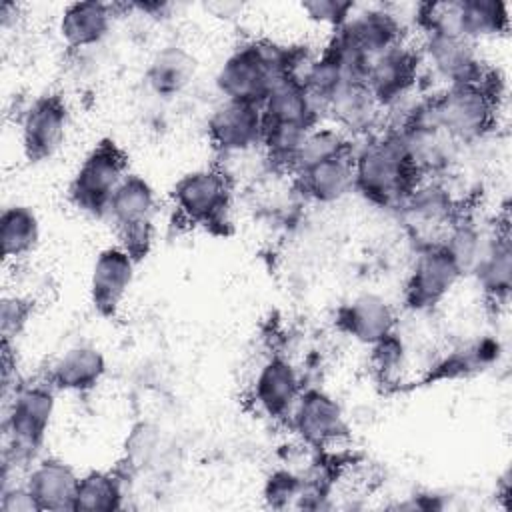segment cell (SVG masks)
Listing matches in <instances>:
<instances>
[{
  "label": "cell",
  "instance_id": "obj_4",
  "mask_svg": "<svg viewBox=\"0 0 512 512\" xmlns=\"http://www.w3.org/2000/svg\"><path fill=\"white\" fill-rule=\"evenodd\" d=\"M434 124L456 144L482 138L496 118V90L492 80L480 84L446 86L428 98Z\"/></svg>",
  "mask_w": 512,
  "mask_h": 512
},
{
  "label": "cell",
  "instance_id": "obj_22",
  "mask_svg": "<svg viewBox=\"0 0 512 512\" xmlns=\"http://www.w3.org/2000/svg\"><path fill=\"white\" fill-rule=\"evenodd\" d=\"M114 22V6L98 0L68 4L58 20L60 38L70 48H88L100 44Z\"/></svg>",
  "mask_w": 512,
  "mask_h": 512
},
{
  "label": "cell",
  "instance_id": "obj_2",
  "mask_svg": "<svg viewBox=\"0 0 512 512\" xmlns=\"http://www.w3.org/2000/svg\"><path fill=\"white\" fill-rule=\"evenodd\" d=\"M352 172L354 190L382 208H398L422 178L394 128L372 134L360 148H354Z\"/></svg>",
  "mask_w": 512,
  "mask_h": 512
},
{
  "label": "cell",
  "instance_id": "obj_14",
  "mask_svg": "<svg viewBox=\"0 0 512 512\" xmlns=\"http://www.w3.org/2000/svg\"><path fill=\"white\" fill-rule=\"evenodd\" d=\"M302 390L298 368L286 356L274 354L260 364L252 384V398L264 416L280 420L290 416Z\"/></svg>",
  "mask_w": 512,
  "mask_h": 512
},
{
  "label": "cell",
  "instance_id": "obj_27",
  "mask_svg": "<svg viewBox=\"0 0 512 512\" xmlns=\"http://www.w3.org/2000/svg\"><path fill=\"white\" fill-rule=\"evenodd\" d=\"M122 478L108 470H92L78 478L74 510L82 512H114L122 508Z\"/></svg>",
  "mask_w": 512,
  "mask_h": 512
},
{
  "label": "cell",
  "instance_id": "obj_28",
  "mask_svg": "<svg viewBox=\"0 0 512 512\" xmlns=\"http://www.w3.org/2000/svg\"><path fill=\"white\" fill-rule=\"evenodd\" d=\"M352 150H354L352 140L342 130H338L336 126H318L316 124L306 134L290 172H294L300 166L314 164V162H320V160H326L332 156H340V154H346Z\"/></svg>",
  "mask_w": 512,
  "mask_h": 512
},
{
  "label": "cell",
  "instance_id": "obj_30",
  "mask_svg": "<svg viewBox=\"0 0 512 512\" xmlns=\"http://www.w3.org/2000/svg\"><path fill=\"white\" fill-rule=\"evenodd\" d=\"M32 312L30 300L22 296H4L0 304V332L2 342L10 344L26 326L28 316Z\"/></svg>",
  "mask_w": 512,
  "mask_h": 512
},
{
  "label": "cell",
  "instance_id": "obj_19",
  "mask_svg": "<svg viewBox=\"0 0 512 512\" xmlns=\"http://www.w3.org/2000/svg\"><path fill=\"white\" fill-rule=\"evenodd\" d=\"M352 156L354 150L296 168L294 182L298 190L308 200L318 204H332L342 200L354 190Z\"/></svg>",
  "mask_w": 512,
  "mask_h": 512
},
{
  "label": "cell",
  "instance_id": "obj_25",
  "mask_svg": "<svg viewBox=\"0 0 512 512\" xmlns=\"http://www.w3.org/2000/svg\"><path fill=\"white\" fill-rule=\"evenodd\" d=\"M452 26L474 44L476 40L504 34L508 30V4L500 0L452 2Z\"/></svg>",
  "mask_w": 512,
  "mask_h": 512
},
{
  "label": "cell",
  "instance_id": "obj_11",
  "mask_svg": "<svg viewBox=\"0 0 512 512\" xmlns=\"http://www.w3.org/2000/svg\"><path fill=\"white\" fill-rule=\"evenodd\" d=\"M420 54L404 40L374 56L364 82L382 110L398 106L418 80Z\"/></svg>",
  "mask_w": 512,
  "mask_h": 512
},
{
  "label": "cell",
  "instance_id": "obj_23",
  "mask_svg": "<svg viewBox=\"0 0 512 512\" xmlns=\"http://www.w3.org/2000/svg\"><path fill=\"white\" fill-rule=\"evenodd\" d=\"M196 74L194 56L176 44L160 48L148 62L146 84L160 98H172L186 90Z\"/></svg>",
  "mask_w": 512,
  "mask_h": 512
},
{
  "label": "cell",
  "instance_id": "obj_18",
  "mask_svg": "<svg viewBox=\"0 0 512 512\" xmlns=\"http://www.w3.org/2000/svg\"><path fill=\"white\" fill-rule=\"evenodd\" d=\"M78 474L60 458H38L26 472L24 486L36 502L38 512L74 510Z\"/></svg>",
  "mask_w": 512,
  "mask_h": 512
},
{
  "label": "cell",
  "instance_id": "obj_10",
  "mask_svg": "<svg viewBox=\"0 0 512 512\" xmlns=\"http://www.w3.org/2000/svg\"><path fill=\"white\" fill-rule=\"evenodd\" d=\"M288 420L298 438L310 448H330L348 436L342 406L320 388L302 390Z\"/></svg>",
  "mask_w": 512,
  "mask_h": 512
},
{
  "label": "cell",
  "instance_id": "obj_3",
  "mask_svg": "<svg viewBox=\"0 0 512 512\" xmlns=\"http://www.w3.org/2000/svg\"><path fill=\"white\" fill-rule=\"evenodd\" d=\"M4 466L2 472L30 468L38 460L56 412V388L44 380L34 384H18L4 398Z\"/></svg>",
  "mask_w": 512,
  "mask_h": 512
},
{
  "label": "cell",
  "instance_id": "obj_29",
  "mask_svg": "<svg viewBox=\"0 0 512 512\" xmlns=\"http://www.w3.org/2000/svg\"><path fill=\"white\" fill-rule=\"evenodd\" d=\"M302 486H304V480L296 472H292L288 468L274 470L266 478L264 500L270 508H278V510L292 506V502L298 500Z\"/></svg>",
  "mask_w": 512,
  "mask_h": 512
},
{
  "label": "cell",
  "instance_id": "obj_7",
  "mask_svg": "<svg viewBox=\"0 0 512 512\" xmlns=\"http://www.w3.org/2000/svg\"><path fill=\"white\" fill-rule=\"evenodd\" d=\"M172 202L184 222L206 228L220 226L230 212V180L220 168L192 170L174 184Z\"/></svg>",
  "mask_w": 512,
  "mask_h": 512
},
{
  "label": "cell",
  "instance_id": "obj_20",
  "mask_svg": "<svg viewBox=\"0 0 512 512\" xmlns=\"http://www.w3.org/2000/svg\"><path fill=\"white\" fill-rule=\"evenodd\" d=\"M380 104L368 90L366 82L350 80L342 84L328 100L324 114L346 136H372V128L380 120Z\"/></svg>",
  "mask_w": 512,
  "mask_h": 512
},
{
  "label": "cell",
  "instance_id": "obj_16",
  "mask_svg": "<svg viewBox=\"0 0 512 512\" xmlns=\"http://www.w3.org/2000/svg\"><path fill=\"white\" fill-rule=\"evenodd\" d=\"M398 210L416 232L428 236H434L436 232H442L444 236L450 224L458 218L450 190L438 180H426V176L412 186Z\"/></svg>",
  "mask_w": 512,
  "mask_h": 512
},
{
  "label": "cell",
  "instance_id": "obj_13",
  "mask_svg": "<svg viewBox=\"0 0 512 512\" xmlns=\"http://www.w3.org/2000/svg\"><path fill=\"white\" fill-rule=\"evenodd\" d=\"M264 120L258 104L222 100L208 118V138L222 154H244L262 146Z\"/></svg>",
  "mask_w": 512,
  "mask_h": 512
},
{
  "label": "cell",
  "instance_id": "obj_15",
  "mask_svg": "<svg viewBox=\"0 0 512 512\" xmlns=\"http://www.w3.org/2000/svg\"><path fill=\"white\" fill-rule=\"evenodd\" d=\"M136 258L122 246L104 248L90 272V300L102 316H114L134 280Z\"/></svg>",
  "mask_w": 512,
  "mask_h": 512
},
{
  "label": "cell",
  "instance_id": "obj_33",
  "mask_svg": "<svg viewBox=\"0 0 512 512\" xmlns=\"http://www.w3.org/2000/svg\"><path fill=\"white\" fill-rule=\"evenodd\" d=\"M0 510L2 512H38L36 502L30 496L24 482L22 484H2Z\"/></svg>",
  "mask_w": 512,
  "mask_h": 512
},
{
  "label": "cell",
  "instance_id": "obj_12",
  "mask_svg": "<svg viewBox=\"0 0 512 512\" xmlns=\"http://www.w3.org/2000/svg\"><path fill=\"white\" fill-rule=\"evenodd\" d=\"M68 108L58 94L30 102L20 118L22 152L30 162H42L58 152L66 138Z\"/></svg>",
  "mask_w": 512,
  "mask_h": 512
},
{
  "label": "cell",
  "instance_id": "obj_8",
  "mask_svg": "<svg viewBox=\"0 0 512 512\" xmlns=\"http://www.w3.org/2000/svg\"><path fill=\"white\" fill-rule=\"evenodd\" d=\"M462 270L448 248L438 242L422 244L404 286V304L416 312L436 306L460 280Z\"/></svg>",
  "mask_w": 512,
  "mask_h": 512
},
{
  "label": "cell",
  "instance_id": "obj_26",
  "mask_svg": "<svg viewBox=\"0 0 512 512\" xmlns=\"http://www.w3.org/2000/svg\"><path fill=\"white\" fill-rule=\"evenodd\" d=\"M40 240L38 214L26 204L6 206L0 214V246L4 260L28 256Z\"/></svg>",
  "mask_w": 512,
  "mask_h": 512
},
{
  "label": "cell",
  "instance_id": "obj_5",
  "mask_svg": "<svg viewBox=\"0 0 512 512\" xmlns=\"http://www.w3.org/2000/svg\"><path fill=\"white\" fill-rule=\"evenodd\" d=\"M128 174V160L112 140L98 142L82 160L68 186L70 202L96 218L108 214L110 200Z\"/></svg>",
  "mask_w": 512,
  "mask_h": 512
},
{
  "label": "cell",
  "instance_id": "obj_9",
  "mask_svg": "<svg viewBox=\"0 0 512 512\" xmlns=\"http://www.w3.org/2000/svg\"><path fill=\"white\" fill-rule=\"evenodd\" d=\"M422 52L434 74L448 86L480 84L488 80V72L476 52V44L456 30H424Z\"/></svg>",
  "mask_w": 512,
  "mask_h": 512
},
{
  "label": "cell",
  "instance_id": "obj_31",
  "mask_svg": "<svg viewBox=\"0 0 512 512\" xmlns=\"http://www.w3.org/2000/svg\"><path fill=\"white\" fill-rule=\"evenodd\" d=\"M354 8L356 4L346 0H312L302 4V10L308 14L310 20L318 24H328L334 30L340 28L350 18Z\"/></svg>",
  "mask_w": 512,
  "mask_h": 512
},
{
  "label": "cell",
  "instance_id": "obj_1",
  "mask_svg": "<svg viewBox=\"0 0 512 512\" xmlns=\"http://www.w3.org/2000/svg\"><path fill=\"white\" fill-rule=\"evenodd\" d=\"M300 62V52L292 48L268 40L246 42L220 64L216 88L224 100L260 106L278 82L298 76Z\"/></svg>",
  "mask_w": 512,
  "mask_h": 512
},
{
  "label": "cell",
  "instance_id": "obj_17",
  "mask_svg": "<svg viewBox=\"0 0 512 512\" xmlns=\"http://www.w3.org/2000/svg\"><path fill=\"white\" fill-rule=\"evenodd\" d=\"M336 324L346 336L372 346L394 332L396 312L384 296L362 292L338 308Z\"/></svg>",
  "mask_w": 512,
  "mask_h": 512
},
{
  "label": "cell",
  "instance_id": "obj_24",
  "mask_svg": "<svg viewBox=\"0 0 512 512\" xmlns=\"http://www.w3.org/2000/svg\"><path fill=\"white\" fill-rule=\"evenodd\" d=\"M486 298L506 302L512 288V248L508 232H492L482 256L470 272Z\"/></svg>",
  "mask_w": 512,
  "mask_h": 512
},
{
  "label": "cell",
  "instance_id": "obj_32",
  "mask_svg": "<svg viewBox=\"0 0 512 512\" xmlns=\"http://www.w3.org/2000/svg\"><path fill=\"white\" fill-rule=\"evenodd\" d=\"M372 348V362L374 368L388 378L390 374H394L398 368H402V360H404V348H402V340L396 336V332L388 334L386 338L378 340L376 344L370 346Z\"/></svg>",
  "mask_w": 512,
  "mask_h": 512
},
{
  "label": "cell",
  "instance_id": "obj_6",
  "mask_svg": "<svg viewBox=\"0 0 512 512\" xmlns=\"http://www.w3.org/2000/svg\"><path fill=\"white\" fill-rule=\"evenodd\" d=\"M154 212L156 192L152 184L144 176L128 172L118 184L106 216L112 220L120 236V246L126 248L136 260L142 258L150 248Z\"/></svg>",
  "mask_w": 512,
  "mask_h": 512
},
{
  "label": "cell",
  "instance_id": "obj_21",
  "mask_svg": "<svg viewBox=\"0 0 512 512\" xmlns=\"http://www.w3.org/2000/svg\"><path fill=\"white\" fill-rule=\"evenodd\" d=\"M106 374L104 354L90 344H76L64 350L48 368L46 380L64 392H88Z\"/></svg>",
  "mask_w": 512,
  "mask_h": 512
}]
</instances>
